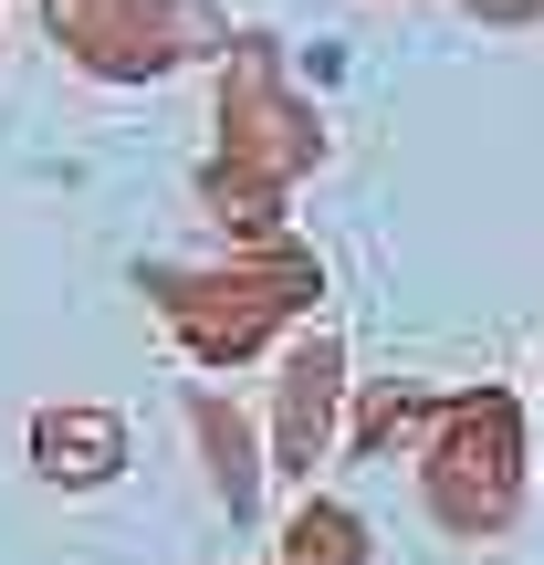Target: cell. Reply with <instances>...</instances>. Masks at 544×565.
Instances as JSON below:
<instances>
[{
	"instance_id": "obj_1",
	"label": "cell",
	"mask_w": 544,
	"mask_h": 565,
	"mask_svg": "<svg viewBox=\"0 0 544 565\" xmlns=\"http://www.w3.org/2000/svg\"><path fill=\"white\" fill-rule=\"evenodd\" d=\"M482 11H534V0H482Z\"/></svg>"
}]
</instances>
